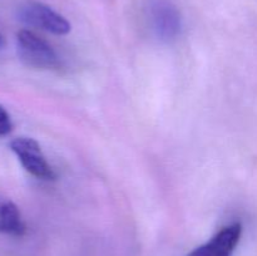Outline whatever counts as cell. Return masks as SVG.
I'll return each instance as SVG.
<instances>
[{"label": "cell", "mask_w": 257, "mask_h": 256, "mask_svg": "<svg viewBox=\"0 0 257 256\" xmlns=\"http://www.w3.org/2000/svg\"><path fill=\"white\" fill-rule=\"evenodd\" d=\"M17 53L27 67L34 69L59 70L62 68V62L54 48L28 29L17 33Z\"/></svg>", "instance_id": "6da1fadb"}, {"label": "cell", "mask_w": 257, "mask_h": 256, "mask_svg": "<svg viewBox=\"0 0 257 256\" xmlns=\"http://www.w3.org/2000/svg\"><path fill=\"white\" fill-rule=\"evenodd\" d=\"M10 150L13 151L20 165L28 173L38 180L53 181L55 180L54 170L48 163L40 145L30 137H17L10 142Z\"/></svg>", "instance_id": "7a4b0ae2"}, {"label": "cell", "mask_w": 257, "mask_h": 256, "mask_svg": "<svg viewBox=\"0 0 257 256\" xmlns=\"http://www.w3.org/2000/svg\"><path fill=\"white\" fill-rule=\"evenodd\" d=\"M19 19L30 27H35L55 35H65L70 32V23L49 5L40 2H27L19 8Z\"/></svg>", "instance_id": "3957f363"}, {"label": "cell", "mask_w": 257, "mask_h": 256, "mask_svg": "<svg viewBox=\"0 0 257 256\" xmlns=\"http://www.w3.org/2000/svg\"><path fill=\"white\" fill-rule=\"evenodd\" d=\"M148 18L153 33L162 42H173L181 34L182 18L171 0H152L148 7Z\"/></svg>", "instance_id": "277c9868"}, {"label": "cell", "mask_w": 257, "mask_h": 256, "mask_svg": "<svg viewBox=\"0 0 257 256\" xmlns=\"http://www.w3.org/2000/svg\"><path fill=\"white\" fill-rule=\"evenodd\" d=\"M242 237V225L233 222L218 231L211 240L191 251L187 256H232Z\"/></svg>", "instance_id": "5b68a950"}, {"label": "cell", "mask_w": 257, "mask_h": 256, "mask_svg": "<svg viewBox=\"0 0 257 256\" xmlns=\"http://www.w3.org/2000/svg\"><path fill=\"white\" fill-rule=\"evenodd\" d=\"M27 231L19 208L9 198L0 196V233L8 236H23Z\"/></svg>", "instance_id": "8992f818"}, {"label": "cell", "mask_w": 257, "mask_h": 256, "mask_svg": "<svg viewBox=\"0 0 257 256\" xmlns=\"http://www.w3.org/2000/svg\"><path fill=\"white\" fill-rule=\"evenodd\" d=\"M13 122L9 113L0 105V136H7L12 132Z\"/></svg>", "instance_id": "52a82bcc"}, {"label": "cell", "mask_w": 257, "mask_h": 256, "mask_svg": "<svg viewBox=\"0 0 257 256\" xmlns=\"http://www.w3.org/2000/svg\"><path fill=\"white\" fill-rule=\"evenodd\" d=\"M3 44H4V38H3V35L0 34V47H3Z\"/></svg>", "instance_id": "ba28073f"}]
</instances>
